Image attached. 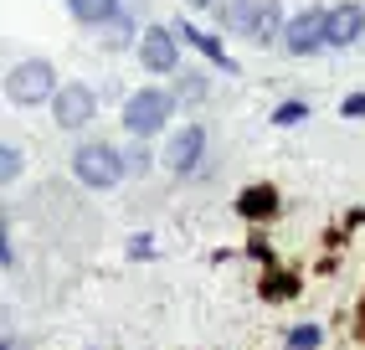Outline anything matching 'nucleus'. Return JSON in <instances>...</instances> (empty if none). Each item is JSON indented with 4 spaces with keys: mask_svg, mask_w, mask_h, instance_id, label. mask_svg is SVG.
<instances>
[{
    "mask_svg": "<svg viewBox=\"0 0 365 350\" xmlns=\"http://www.w3.org/2000/svg\"><path fill=\"white\" fill-rule=\"evenodd\" d=\"M124 155H118L113 144H83L78 155H72V175H78L83 186H93V191H113L118 181H124Z\"/></svg>",
    "mask_w": 365,
    "mask_h": 350,
    "instance_id": "obj_1",
    "label": "nucleus"
},
{
    "mask_svg": "<svg viewBox=\"0 0 365 350\" xmlns=\"http://www.w3.org/2000/svg\"><path fill=\"white\" fill-rule=\"evenodd\" d=\"M57 93H62L57 88V72L46 62H21V67H11V78H6V98L21 104V109L41 104V98H57Z\"/></svg>",
    "mask_w": 365,
    "mask_h": 350,
    "instance_id": "obj_2",
    "label": "nucleus"
},
{
    "mask_svg": "<svg viewBox=\"0 0 365 350\" xmlns=\"http://www.w3.org/2000/svg\"><path fill=\"white\" fill-rule=\"evenodd\" d=\"M170 114H175V98L160 93V88H144L124 104V129L129 134H160L170 124Z\"/></svg>",
    "mask_w": 365,
    "mask_h": 350,
    "instance_id": "obj_3",
    "label": "nucleus"
},
{
    "mask_svg": "<svg viewBox=\"0 0 365 350\" xmlns=\"http://www.w3.org/2000/svg\"><path fill=\"white\" fill-rule=\"evenodd\" d=\"M222 26L237 36H273L278 6L273 0H222Z\"/></svg>",
    "mask_w": 365,
    "mask_h": 350,
    "instance_id": "obj_4",
    "label": "nucleus"
},
{
    "mask_svg": "<svg viewBox=\"0 0 365 350\" xmlns=\"http://www.w3.org/2000/svg\"><path fill=\"white\" fill-rule=\"evenodd\" d=\"M329 41V11H319V6H309V11H299L294 21L283 26V46L288 52H314V46H324Z\"/></svg>",
    "mask_w": 365,
    "mask_h": 350,
    "instance_id": "obj_5",
    "label": "nucleus"
},
{
    "mask_svg": "<svg viewBox=\"0 0 365 350\" xmlns=\"http://www.w3.org/2000/svg\"><path fill=\"white\" fill-rule=\"evenodd\" d=\"M52 109H57V124H62V129H83V124L98 114V98H93V88H83V83H67V88L52 98Z\"/></svg>",
    "mask_w": 365,
    "mask_h": 350,
    "instance_id": "obj_6",
    "label": "nucleus"
},
{
    "mask_svg": "<svg viewBox=\"0 0 365 350\" xmlns=\"http://www.w3.org/2000/svg\"><path fill=\"white\" fill-rule=\"evenodd\" d=\"M139 62L150 67V72H175L180 57H175V36H170L165 26H150L139 36Z\"/></svg>",
    "mask_w": 365,
    "mask_h": 350,
    "instance_id": "obj_7",
    "label": "nucleus"
},
{
    "mask_svg": "<svg viewBox=\"0 0 365 350\" xmlns=\"http://www.w3.org/2000/svg\"><path fill=\"white\" fill-rule=\"evenodd\" d=\"M201 149H206V134H201V129H180L175 139L165 144V170H175V175H185L190 165L201 160Z\"/></svg>",
    "mask_w": 365,
    "mask_h": 350,
    "instance_id": "obj_8",
    "label": "nucleus"
},
{
    "mask_svg": "<svg viewBox=\"0 0 365 350\" xmlns=\"http://www.w3.org/2000/svg\"><path fill=\"white\" fill-rule=\"evenodd\" d=\"M360 31H365V11L355 6V0H345V6L329 11V46H350Z\"/></svg>",
    "mask_w": 365,
    "mask_h": 350,
    "instance_id": "obj_9",
    "label": "nucleus"
},
{
    "mask_svg": "<svg viewBox=\"0 0 365 350\" xmlns=\"http://www.w3.org/2000/svg\"><path fill=\"white\" fill-rule=\"evenodd\" d=\"M67 6H72V16H78L83 26H103V21L118 16V0H67Z\"/></svg>",
    "mask_w": 365,
    "mask_h": 350,
    "instance_id": "obj_10",
    "label": "nucleus"
},
{
    "mask_svg": "<svg viewBox=\"0 0 365 350\" xmlns=\"http://www.w3.org/2000/svg\"><path fill=\"white\" fill-rule=\"evenodd\" d=\"M180 36H185V41H196V46H201V52H206V57H211V62H216V67H227V72H232V67H237V62H232V57H227V52H222V41H216V36H206V31H196V26H185V31H180Z\"/></svg>",
    "mask_w": 365,
    "mask_h": 350,
    "instance_id": "obj_11",
    "label": "nucleus"
},
{
    "mask_svg": "<svg viewBox=\"0 0 365 350\" xmlns=\"http://www.w3.org/2000/svg\"><path fill=\"white\" fill-rule=\"evenodd\" d=\"M288 345H294V350H314V345H319V330H314V324H304V330L288 335Z\"/></svg>",
    "mask_w": 365,
    "mask_h": 350,
    "instance_id": "obj_12",
    "label": "nucleus"
},
{
    "mask_svg": "<svg viewBox=\"0 0 365 350\" xmlns=\"http://www.w3.org/2000/svg\"><path fill=\"white\" fill-rule=\"evenodd\" d=\"M16 170H21V155H16V144H6V155H0V175L16 181Z\"/></svg>",
    "mask_w": 365,
    "mask_h": 350,
    "instance_id": "obj_13",
    "label": "nucleus"
},
{
    "mask_svg": "<svg viewBox=\"0 0 365 350\" xmlns=\"http://www.w3.org/2000/svg\"><path fill=\"white\" fill-rule=\"evenodd\" d=\"M273 119H278V124H299V119H304V104H283Z\"/></svg>",
    "mask_w": 365,
    "mask_h": 350,
    "instance_id": "obj_14",
    "label": "nucleus"
},
{
    "mask_svg": "<svg viewBox=\"0 0 365 350\" xmlns=\"http://www.w3.org/2000/svg\"><path fill=\"white\" fill-rule=\"evenodd\" d=\"M345 114H350V119H360V114H365V93H350V104H345Z\"/></svg>",
    "mask_w": 365,
    "mask_h": 350,
    "instance_id": "obj_15",
    "label": "nucleus"
},
{
    "mask_svg": "<svg viewBox=\"0 0 365 350\" xmlns=\"http://www.w3.org/2000/svg\"><path fill=\"white\" fill-rule=\"evenodd\" d=\"M190 6H211V0H190Z\"/></svg>",
    "mask_w": 365,
    "mask_h": 350,
    "instance_id": "obj_16",
    "label": "nucleus"
}]
</instances>
